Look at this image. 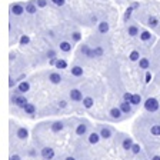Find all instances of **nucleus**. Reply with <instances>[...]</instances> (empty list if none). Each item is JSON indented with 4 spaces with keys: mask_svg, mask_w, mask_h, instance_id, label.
<instances>
[{
    "mask_svg": "<svg viewBox=\"0 0 160 160\" xmlns=\"http://www.w3.org/2000/svg\"><path fill=\"white\" fill-rule=\"evenodd\" d=\"M83 106L86 107V109H92V107L94 106V100H93V97H90V96L84 97V99H83Z\"/></svg>",
    "mask_w": 160,
    "mask_h": 160,
    "instance_id": "21",
    "label": "nucleus"
},
{
    "mask_svg": "<svg viewBox=\"0 0 160 160\" xmlns=\"http://www.w3.org/2000/svg\"><path fill=\"white\" fill-rule=\"evenodd\" d=\"M133 139L130 136H124L123 139H122V149L124 150V152H130L132 150V147H133Z\"/></svg>",
    "mask_w": 160,
    "mask_h": 160,
    "instance_id": "7",
    "label": "nucleus"
},
{
    "mask_svg": "<svg viewBox=\"0 0 160 160\" xmlns=\"http://www.w3.org/2000/svg\"><path fill=\"white\" fill-rule=\"evenodd\" d=\"M10 10H12V13H13L14 16H22V14L26 12V7L20 3H14L13 6L10 7Z\"/></svg>",
    "mask_w": 160,
    "mask_h": 160,
    "instance_id": "8",
    "label": "nucleus"
},
{
    "mask_svg": "<svg viewBox=\"0 0 160 160\" xmlns=\"http://www.w3.org/2000/svg\"><path fill=\"white\" fill-rule=\"evenodd\" d=\"M64 160H76V159L73 156H67V157H64Z\"/></svg>",
    "mask_w": 160,
    "mask_h": 160,
    "instance_id": "46",
    "label": "nucleus"
},
{
    "mask_svg": "<svg viewBox=\"0 0 160 160\" xmlns=\"http://www.w3.org/2000/svg\"><path fill=\"white\" fill-rule=\"evenodd\" d=\"M122 114H123V112H122L120 107H112V109L109 110V116L113 120H120L122 119Z\"/></svg>",
    "mask_w": 160,
    "mask_h": 160,
    "instance_id": "11",
    "label": "nucleus"
},
{
    "mask_svg": "<svg viewBox=\"0 0 160 160\" xmlns=\"http://www.w3.org/2000/svg\"><path fill=\"white\" fill-rule=\"evenodd\" d=\"M29 90H30V83L24 80V82H20V83H19L16 93H22V94H23V93H26V92H29Z\"/></svg>",
    "mask_w": 160,
    "mask_h": 160,
    "instance_id": "14",
    "label": "nucleus"
},
{
    "mask_svg": "<svg viewBox=\"0 0 160 160\" xmlns=\"http://www.w3.org/2000/svg\"><path fill=\"white\" fill-rule=\"evenodd\" d=\"M54 67H56V69H67V62L63 59H57Z\"/></svg>",
    "mask_w": 160,
    "mask_h": 160,
    "instance_id": "25",
    "label": "nucleus"
},
{
    "mask_svg": "<svg viewBox=\"0 0 160 160\" xmlns=\"http://www.w3.org/2000/svg\"><path fill=\"white\" fill-rule=\"evenodd\" d=\"M150 133L153 136H160V124H154L150 127Z\"/></svg>",
    "mask_w": 160,
    "mask_h": 160,
    "instance_id": "31",
    "label": "nucleus"
},
{
    "mask_svg": "<svg viewBox=\"0 0 160 160\" xmlns=\"http://www.w3.org/2000/svg\"><path fill=\"white\" fill-rule=\"evenodd\" d=\"M132 153L134 154V156H137V154H140V144H133V147H132V150H130Z\"/></svg>",
    "mask_w": 160,
    "mask_h": 160,
    "instance_id": "32",
    "label": "nucleus"
},
{
    "mask_svg": "<svg viewBox=\"0 0 160 160\" xmlns=\"http://www.w3.org/2000/svg\"><path fill=\"white\" fill-rule=\"evenodd\" d=\"M150 66V60L147 59V57H142V59L139 60V67L143 70H147Z\"/></svg>",
    "mask_w": 160,
    "mask_h": 160,
    "instance_id": "20",
    "label": "nucleus"
},
{
    "mask_svg": "<svg viewBox=\"0 0 160 160\" xmlns=\"http://www.w3.org/2000/svg\"><path fill=\"white\" fill-rule=\"evenodd\" d=\"M87 140H89L90 144H97L102 140V136H100L99 132H92V133L89 134V137H87Z\"/></svg>",
    "mask_w": 160,
    "mask_h": 160,
    "instance_id": "13",
    "label": "nucleus"
},
{
    "mask_svg": "<svg viewBox=\"0 0 160 160\" xmlns=\"http://www.w3.org/2000/svg\"><path fill=\"white\" fill-rule=\"evenodd\" d=\"M14 83H16V82H14V80L12 79V77H10V79H9V87H13V86H14Z\"/></svg>",
    "mask_w": 160,
    "mask_h": 160,
    "instance_id": "44",
    "label": "nucleus"
},
{
    "mask_svg": "<svg viewBox=\"0 0 160 160\" xmlns=\"http://www.w3.org/2000/svg\"><path fill=\"white\" fill-rule=\"evenodd\" d=\"M87 130H89V123H87V122H80L76 126V134L82 137L87 133Z\"/></svg>",
    "mask_w": 160,
    "mask_h": 160,
    "instance_id": "6",
    "label": "nucleus"
},
{
    "mask_svg": "<svg viewBox=\"0 0 160 160\" xmlns=\"http://www.w3.org/2000/svg\"><path fill=\"white\" fill-rule=\"evenodd\" d=\"M9 160H22V156H20V154H12V156L9 157Z\"/></svg>",
    "mask_w": 160,
    "mask_h": 160,
    "instance_id": "42",
    "label": "nucleus"
},
{
    "mask_svg": "<svg viewBox=\"0 0 160 160\" xmlns=\"http://www.w3.org/2000/svg\"><path fill=\"white\" fill-rule=\"evenodd\" d=\"M40 156H42V159H44V160H53L54 156H56V153H54L53 147L44 146L40 149Z\"/></svg>",
    "mask_w": 160,
    "mask_h": 160,
    "instance_id": "3",
    "label": "nucleus"
},
{
    "mask_svg": "<svg viewBox=\"0 0 160 160\" xmlns=\"http://www.w3.org/2000/svg\"><path fill=\"white\" fill-rule=\"evenodd\" d=\"M140 102H142V96H140V94H133V97H132V100H130V103L133 104V106L140 104Z\"/></svg>",
    "mask_w": 160,
    "mask_h": 160,
    "instance_id": "30",
    "label": "nucleus"
},
{
    "mask_svg": "<svg viewBox=\"0 0 160 160\" xmlns=\"http://www.w3.org/2000/svg\"><path fill=\"white\" fill-rule=\"evenodd\" d=\"M140 39L143 40V42H149V40H152V33L147 32V30H143V32L140 33Z\"/></svg>",
    "mask_w": 160,
    "mask_h": 160,
    "instance_id": "26",
    "label": "nucleus"
},
{
    "mask_svg": "<svg viewBox=\"0 0 160 160\" xmlns=\"http://www.w3.org/2000/svg\"><path fill=\"white\" fill-rule=\"evenodd\" d=\"M147 24H149V26H152V27H156L157 24H159V20H157V17L150 16L149 19H147Z\"/></svg>",
    "mask_w": 160,
    "mask_h": 160,
    "instance_id": "29",
    "label": "nucleus"
},
{
    "mask_svg": "<svg viewBox=\"0 0 160 160\" xmlns=\"http://www.w3.org/2000/svg\"><path fill=\"white\" fill-rule=\"evenodd\" d=\"M132 7H133V9H137V7H139V3H133L132 4Z\"/></svg>",
    "mask_w": 160,
    "mask_h": 160,
    "instance_id": "47",
    "label": "nucleus"
},
{
    "mask_svg": "<svg viewBox=\"0 0 160 160\" xmlns=\"http://www.w3.org/2000/svg\"><path fill=\"white\" fill-rule=\"evenodd\" d=\"M132 97H133V94H132V93H124L123 94V100H127V102H130V100H132Z\"/></svg>",
    "mask_w": 160,
    "mask_h": 160,
    "instance_id": "41",
    "label": "nucleus"
},
{
    "mask_svg": "<svg viewBox=\"0 0 160 160\" xmlns=\"http://www.w3.org/2000/svg\"><path fill=\"white\" fill-rule=\"evenodd\" d=\"M133 10H134V9H133L132 6H130L129 9L126 10V13H124V22H127V20L130 19V16H132V12H133Z\"/></svg>",
    "mask_w": 160,
    "mask_h": 160,
    "instance_id": "33",
    "label": "nucleus"
},
{
    "mask_svg": "<svg viewBox=\"0 0 160 160\" xmlns=\"http://www.w3.org/2000/svg\"><path fill=\"white\" fill-rule=\"evenodd\" d=\"M47 57H49V59H54V57H56V52H54V50H49V52H47Z\"/></svg>",
    "mask_w": 160,
    "mask_h": 160,
    "instance_id": "40",
    "label": "nucleus"
},
{
    "mask_svg": "<svg viewBox=\"0 0 160 160\" xmlns=\"http://www.w3.org/2000/svg\"><path fill=\"white\" fill-rule=\"evenodd\" d=\"M92 22H97V17L96 16H92Z\"/></svg>",
    "mask_w": 160,
    "mask_h": 160,
    "instance_id": "48",
    "label": "nucleus"
},
{
    "mask_svg": "<svg viewBox=\"0 0 160 160\" xmlns=\"http://www.w3.org/2000/svg\"><path fill=\"white\" fill-rule=\"evenodd\" d=\"M26 12L29 14H34L37 12V4L36 3H27L26 4Z\"/></svg>",
    "mask_w": 160,
    "mask_h": 160,
    "instance_id": "23",
    "label": "nucleus"
},
{
    "mask_svg": "<svg viewBox=\"0 0 160 160\" xmlns=\"http://www.w3.org/2000/svg\"><path fill=\"white\" fill-rule=\"evenodd\" d=\"M57 106H59V109H66V107H67V102H66V100H59Z\"/></svg>",
    "mask_w": 160,
    "mask_h": 160,
    "instance_id": "36",
    "label": "nucleus"
},
{
    "mask_svg": "<svg viewBox=\"0 0 160 160\" xmlns=\"http://www.w3.org/2000/svg\"><path fill=\"white\" fill-rule=\"evenodd\" d=\"M160 107L159 102H157L154 97H149V99L144 102V109L147 110V112H150V113H154V112H157Z\"/></svg>",
    "mask_w": 160,
    "mask_h": 160,
    "instance_id": "1",
    "label": "nucleus"
},
{
    "mask_svg": "<svg viewBox=\"0 0 160 160\" xmlns=\"http://www.w3.org/2000/svg\"><path fill=\"white\" fill-rule=\"evenodd\" d=\"M27 156H30V157H37V152L34 149H29L27 150Z\"/></svg>",
    "mask_w": 160,
    "mask_h": 160,
    "instance_id": "39",
    "label": "nucleus"
},
{
    "mask_svg": "<svg viewBox=\"0 0 160 160\" xmlns=\"http://www.w3.org/2000/svg\"><path fill=\"white\" fill-rule=\"evenodd\" d=\"M72 37H73L74 42H80V39H82V34H80L79 32H74V33L72 34Z\"/></svg>",
    "mask_w": 160,
    "mask_h": 160,
    "instance_id": "37",
    "label": "nucleus"
},
{
    "mask_svg": "<svg viewBox=\"0 0 160 160\" xmlns=\"http://www.w3.org/2000/svg\"><path fill=\"white\" fill-rule=\"evenodd\" d=\"M36 4H37V7H46L47 6V0H37Z\"/></svg>",
    "mask_w": 160,
    "mask_h": 160,
    "instance_id": "38",
    "label": "nucleus"
},
{
    "mask_svg": "<svg viewBox=\"0 0 160 160\" xmlns=\"http://www.w3.org/2000/svg\"><path fill=\"white\" fill-rule=\"evenodd\" d=\"M59 47L62 52H64V53H69L70 50H72V44H70L69 42H60Z\"/></svg>",
    "mask_w": 160,
    "mask_h": 160,
    "instance_id": "22",
    "label": "nucleus"
},
{
    "mask_svg": "<svg viewBox=\"0 0 160 160\" xmlns=\"http://www.w3.org/2000/svg\"><path fill=\"white\" fill-rule=\"evenodd\" d=\"M103 53H104V50H103V47H94V49H92V53H90V56H89V59H94V57H102L103 56Z\"/></svg>",
    "mask_w": 160,
    "mask_h": 160,
    "instance_id": "16",
    "label": "nucleus"
},
{
    "mask_svg": "<svg viewBox=\"0 0 160 160\" xmlns=\"http://www.w3.org/2000/svg\"><path fill=\"white\" fill-rule=\"evenodd\" d=\"M29 43H30V37L29 36H22V39H20V44L24 46V44H29Z\"/></svg>",
    "mask_w": 160,
    "mask_h": 160,
    "instance_id": "34",
    "label": "nucleus"
},
{
    "mask_svg": "<svg viewBox=\"0 0 160 160\" xmlns=\"http://www.w3.org/2000/svg\"><path fill=\"white\" fill-rule=\"evenodd\" d=\"M90 52H92V49H90L87 44H83V46H80V53L83 54V56L89 57V56H90Z\"/></svg>",
    "mask_w": 160,
    "mask_h": 160,
    "instance_id": "27",
    "label": "nucleus"
},
{
    "mask_svg": "<svg viewBox=\"0 0 160 160\" xmlns=\"http://www.w3.org/2000/svg\"><path fill=\"white\" fill-rule=\"evenodd\" d=\"M109 29H110V26H109V23L107 22H100L99 23V26H97V30H99V33H102V34H106L107 32H109Z\"/></svg>",
    "mask_w": 160,
    "mask_h": 160,
    "instance_id": "17",
    "label": "nucleus"
},
{
    "mask_svg": "<svg viewBox=\"0 0 160 160\" xmlns=\"http://www.w3.org/2000/svg\"><path fill=\"white\" fill-rule=\"evenodd\" d=\"M97 132L100 133V136H102V139H103V140L110 139V137H112V134H113L112 129H110L109 126H104V124H99V126H97Z\"/></svg>",
    "mask_w": 160,
    "mask_h": 160,
    "instance_id": "4",
    "label": "nucleus"
},
{
    "mask_svg": "<svg viewBox=\"0 0 160 160\" xmlns=\"http://www.w3.org/2000/svg\"><path fill=\"white\" fill-rule=\"evenodd\" d=\"M24 113L29 114V116H33V114H36V106H34L33 103H27L26 107H24Z\"/></svg>",
    "mask_w": 160,
    "mask_h": 160,
    "instance_id": "18",
    "label": "nucleus"
},
{
    "mask_svg": "<svg viewBox=\"0 0 160 160\" xmlns=\"http://www.w3.org/2000/svg\"><path fill=\"white\" fill-rule=\"evenodd\" d=\"M69 97L72 102H76V103H79V102H83V93L80 92L79 89H72L69 93Z\"/></svg>",
    "mask_w": 160,
    "mask_h": 160,
    "instance_id": "5",
    "label": "nucleus"
},
{
    "mask_svg": "<svg viewBox=\"0 0 160 160\" xmlns=\"http://www.w3.org/2000/svg\"><path fill=\"white\" fill-rule=\"evenodd\" d=\"M16 137H17L19 140H26L27 137H29V130H27L26 127H23V126L17 127V130H16Z\"/></svg>",
    "mask_w": 160,
    "mask_h": 160,
    "instance_id": "12",
    "label": "nucleus"
},
{
    "mask_svg": "<svg viewBox=\"0 0 160 160\" xmlns=\"http://www.w3.org/2000/svg\"><path fill=\"white\" fill-rule=\"evenodd\" d=\"M52 3L56 4V6H59V7H62V6H64L66 0H52Z\"/></svg>",
    "mask_w": 160,
    "mask_h": 160,
    "instance_id": "35",
    "label": "nucleus"
},
{
    "mask_svg": "<svg viewBox=\"0 0 160 160\" xmlns=\"http://www.w3.org/2000/svg\"><path fill=\"white\" fill-rule=\"evenodd\" d=\"M127 33H129V36L136 37L137 34H139V27L137 26H129L127 27Z\"/></svg>",
    "mask_w": 160,
    "mask_h": 160,
    "instance_id": "24",
    "label": "nucleus"
},
{
    "mask_svg": "<svg viewBox=\"0 0 160 160\" xmlns=\"http://www.w3.org/2000/svg\"><path fill=\"white\" fill-rule=\"evenodd\" d=\"M49 80H50V83L59 84L60 82H62V74L57 73V72H53V73L49 74Z\"/></svg>",
    "mask_w": 160,
    "mask_h": 160,
    "instance_id": "15",
    "label": "nucleus"
},
{
    "mask_svg": "<svg viewBox=\"0 0 160 160\" xmlns=\"http://www.w3.org/2000/svg\"><path fill=\"white\" fill-rule=\"evenodd\" d=\"M12 102H13L14 104H16L19 109H24L26 107V104L29 103L26 99V96H23L22 93H16L14 96H12Z\"/></svg>",
    "mask_w": 160,
    "mask_h": 160,
    "instance_id": "2",
    "label": "nucleus"
},
{
    "mask_svg": "<svg viewBox=\"0 0 160 160\" xmlns=\"http://www.w3.org/2000/svg\"><path fill=\"white\" fill-rule=\"evenodd\" d=\"M70 72H72V76H74V77L83 76V67H80V66H73Z\"/></svg>",
    "mask_w": 160,
    "mask_h": 160,
    "instance_id": "19",
    "label": "nucleus"
},
{
    "mask_svg": "<svg viewBox=\"0 0 160 160\" xmlns=\"http://www.w3.org/2000/svg\"><path fill=\"white\" fill-rule=\"evenodd\" d=\"M152 160H160V156L159 154H154V156H152Z\"/></svg>",
    "mask_w": 160,
    "mask_h": 160,
    "instance_id": "45",
    "label": "nucleus"
},
{
    "mask_svg": "<svg viewBox=\"0 0 160 160\" xmlns=\"http://www.w3.org/2000/svg\"><path fill=\"white\" fill-rule=\"evenodd\" d=\"M150 79H152V74H150V72H147L146 73V83H149Z\"/></svg>",
    "mask_w": 160,
    "mask_h": 160,
    "instance_id": "43",
    "label": "nucleus"
},
{
    "mask_svg": "<svg viewBox=\"0 0 160 160\" xmlns=\"http://www.w3.org/2000/svg\"><path fill=\"white\" fill-rule=\"evenodd\" d=\"M132 106H133V104L130 103V102H127V100H122V102L119 103V107L122 109L123 114H130L132 113Z\"/></svg>",
    "mask_w": 160,
    "mask_h": 160,
    "instance_id": "10",
    "label": "nucleus"
},
{
    "mask_svg": "<svg viewBox=\"0 0 160 160\" xmlns=\"http://www.w3.org/2000/svg\"><path fill=\"white\" fill-rule=\"evenodd\" d=\"M129 59L132 60V62H139L140 60V53L137 52V50H133V52L129 54Z\"/></svg>",
    "mask_w": 160,
    "mask_h": 160,
    "instance_id": "28",
    "label": "nucleus"
},
{
    "mask_svg": "<svg viewBox=\"0 0 160 160\" xmlns=\"http://www.w3.org/2000/svg\"><path fill=\"white\" fill-rule=\"evenodd\" d=\"M63 129H64V122H62V120H56L50 126V130L53 133H60V132H63Z\"/></svg>",
    "mask_w": 160,
    "mask_h": 160,
    "instance_id": "9",
    "label": "nucleus"
}]
</instances>
